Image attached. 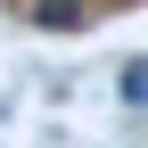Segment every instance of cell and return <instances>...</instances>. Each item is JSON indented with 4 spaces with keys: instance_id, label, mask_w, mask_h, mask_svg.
<instances>
[{
    "instance_id": "1",
    "label": "cell",
    "mask_w": 148,
    "mask_h": 148,
    "mask_svg": "<svg viewBox=\"0 0 148 148\" xmlns=\"http://www.w3.org/2000/svg\"><path fill=\"white\" fill-rule=\"evenodd\" d=\"M33 25H41V33H82L90 8H82V0H33Z\"/></svg>"
},
{
    "instance_id": "2",
    "label": "cell",
    "mask_w": 148,
    "mask_h": 148,
    "mask_svg": "<svg viewBox=\"0 0 148 148\" xmlns=\"http://www.w3.org/2000/svg\"><path fill=\"white\" fill-rule=\"evenodd\" d=\"M115 99L123 107H148V58H123L115 66Z\"/></svg>"
}]
</instances>
